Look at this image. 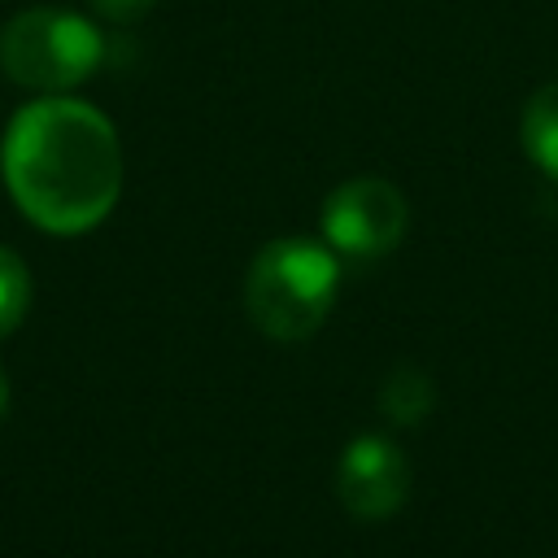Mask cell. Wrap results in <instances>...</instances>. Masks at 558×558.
<instances>
[{
	"label": "cell",
	"mask_w": 558,
	"mask_h": 558,
	"mask_svg": "<svg viewBox=\"0 0 558 558\" xmlns=\"http://www.w3.org/2000/svg\"><path fill=\"white\" fill-rule=\"evenodd\" d=\"M0 174L13 205L39 231L83 235L122 196V144L96 105L65 92L39 96L9 118Z\"/></svg>",
	"instance_id": "obj_1"
},
{
	"label": "cell",
	"mask_w": 558,
	"mask_h": 558,
	"mask_svg": "<svg viewBox=\"0 0 558 558\" xmlns=\"http://www.w3.org/2000/svg\"><path fill=\"white\" fill-rule=\"evenodd\" d=\"M340 292V257L310 235H283L253 253L244 275V310L270 340H310Z\"/></svg>",
	"instance_id": "obj_2"
},
{
	"label": "cell",
	"mask_w": 558,
	"mask_h": 558,
	"mask_svg": "<svg viewBox=\"0 0 558 558\" xmlns=\"http://www.w3.org/2000/svg\"><path fill=\"white\" fill-rule=\"evenodd\" d=\"M105 61V35L74 9L35 4L0 26V70L39 96H61L96 74Z\"/></svg>",
	"instance_id": "obj_3"
},
{
	"label": "cell",
	"mask_w": 558,
	"mask_h": 558,
	"mask_svg": "<svg viewBox=\"0 0 558 558\" xmlns=\"http://www.w3.org/2000/svg\"><path fill=\"white\" fill-rule=\"evenodd\" d=\"M405 227L410 205L401 187L379 174L344 179L323 201V240L344 257H384L401 244Z\"/></svg>",
	"instance_id": "obj_4"
},
{
	"label": "cell",
	"mask_w": 558,
	"mask_h": 558,
	"mask_svg": "<svg viewBox=\"0 0 558 558\" xmlns=\"http://www.w3.org/2000/svg\"><path fill=\"white\" fill-rule=\"evenodd\" d=\"M410 480L414 471L405 449L379 432L353 436L336 458V497L362 523L392 519L410 497Z\"/></svg>",
	"instance_id": "obj_5"
},
{
	"label": "cell",
	"mask_w": 558,
	"mask_h": 558,
	"mask_svg": "<svg viewBox=\"0 0 558 558\" xmlns=\"http://www.w3.org/2000/svg\"><path fill=\"white\" fill-rule=\"evenodd\" d=\"M519 140L532 166L558 183V83H545L527 96L523 118H519Z\"/></svg>",
	"instance_id": "obj_6"
},
{
	"label": "cell",
	"mask_w": 558,
	"mask_h": 558,
	"mask_svg": "<svg viewBox=\"0 0 558 558\" xmlns=\"http://www.w3.org/2000/svg\"><path fill=\"white\" fill-rule=\"evenodd\" d=\"M379 410H384V418L397 423V427H418V423H427L432 410H436V384H432V375L418 371V366H397V371H388L384 384H379Z\"/></svg>",
	"instance_id": "obj_7"
},
{
	"label": "cell",
	"mask_w": 558,
	"mask_h": 558,
	"mask_svg": "<svg viewBox=\"0 0 558 558\" xmlns=\"http://www.w3.org/2000/svg\"><path fill=\"white\" fill-rule=\"evenodd\" d=\"M26 305H31V270L13 248L0 244V336L17 331Z\"/></svg>",
	"instance_id": "obj_8"
},
{
	"label": "cell",
	"mask_w": 558,
	"mask_h": 558,
	"mask_svg": "<svg viewBox=\"0 0 558 558\" xmlns=\"http://www.w3.org/2000/svg\"><path fill=\"white\" fill-rule=\"evenodd\" d=\"M100 17H109V22H135V17H144L157 0H87Z\"/></svg>",
	"instance_id": "obj_9"
},
{
	"label": "cell",
	"mask_w": 558,
	"mask_h": 558,
	"mask_svg": "<svg viewBox=\"0 0 558 558\" xmlns=\"http://www.w3.org/2000/svg\"><path fill=\"white\" fill-rule=\"evenodd\" d=\"M9 414V375L0 371V418Z\"/></svg>",
	"instance_id": "obj_10"
}]
</instances>
